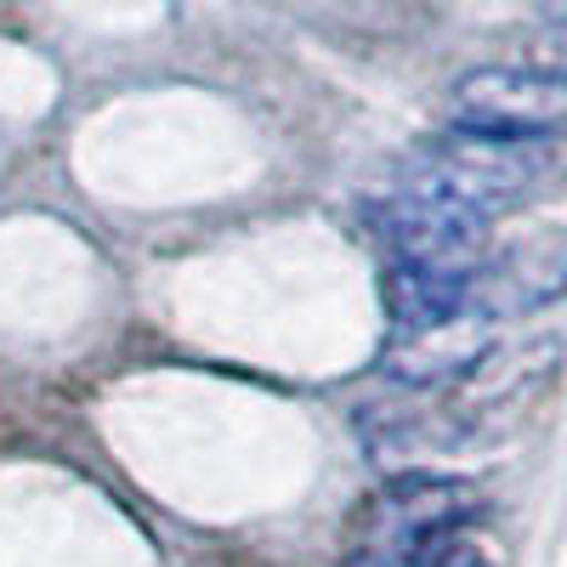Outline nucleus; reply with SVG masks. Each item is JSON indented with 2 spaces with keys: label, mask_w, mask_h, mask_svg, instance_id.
<instances>
[{
  "label": "nucleus",
  "mask_w": 567,
  "mask_h": 567,
  "mask_svg": "<svg viewBox=\"0 0 567 567\" xmlns=\"http://www.w3.org/2000/svg\"><path fill=\"white\" fill-rule=\"evenodd\" d=\"M545 176V148L516 136H483V131H449L409 165V187L443 194L465 210L499 216L511 205H523Z\"/></svg>",
  "instance_id": "f257e3e1"
},
{
  "label": "nucleus",
  "mask_w": 567,
  "mask_h": 567,
  "mask_svg": "<svg viewBox=\"0 0 567 567\" xmlns=\"http://www.w3.org/2000/svg\"><path fill=\"white\" fill-rule=\"evenodd\" d=\"M477 511H483L477 488L460 483V477H437V471H409V477H392L381 494L369 499V511H363L352 567H392L398 556H409L425 539L471 528V523H477Z\"/></svg>",
  "instance_id": "f03ea898"
},
{
  "label": "nucleus",
  "mask_w": 567,
  "mask_h": 567,
  "mask_svg": "<svg viewBox=\"0 0 567 567\" xmlns=\"http://www.w3.org/2000/svg\"><path fill=\"white\" fill-rule=\"evenodd\" d=\"M449 114H454V131L539 142L567 125V69H539V63L471 69L449 91Z\"/></svg>",
  "instance_id": "7ed1b4c3"
},
{
  "label": "nucleus",
  "mask_w": 567,
  "mask_h": 567,
  "mask_svg": "<svg viewBox=\"0 0 567 567\" xmlns=\"http://www.w3.org/2000/svg\"><path fill=\"white\" fill-rule=\"evenodd\" d=\"M374 221H381V239L398 267L449 272V278H477V267L488 256V233H494V216L465 210V205L425 194V187H409V182L381 205Z\"/></svg>",
  "instance_id": "20e7f679"
},
{
  "label": "nucleus",
  "mask_w": 567,
  "mask_h": 567,
  "mask_svg": "<svg viewBox=\"0 0 567 567\" xmlns=\"http://www.w3.org/2000/svg\"><path fill=\"white\" fill-rule=\"evenodd\" d=\"M561 369V341H523V347H488L477 363H471L454 381V414L471 432H488V425H511L523 414Z\"/></svg>",
  "instance_id": "39448f33"
},
{
  "label": "nucleus",
  "mask_w": 567,
  "mask_h": 567,
  "mask_svg": "<svg viewBox=\"0 0 567 567\" xmlns=\"http://www.w3.org/2000/svg\"><path fill=\"white\" fill-rule=\"evenodd\" d=\"M567 296V227H534L505 250H488L477 278H471V301L494 323L523 318Z\"/></svg>",
  "instance_id": "423d86ee"
},
{
  "label": "nucleus",
  "mask_w": 567,
  "mask_h": 567,
  "mask_svg": "<svg viewBox=\"0 0 567 567\" xmlns=\"http://www.w3.org/2000/svg\"><path fill=\"white\" fill-rule=\"evenodd\" d=\"M494 329H499V323H494L477 301H471V307H460V312H449V318L398 329L392 347H386V358H381V369H386V381L414 386V392H425V386H454L460 374L494 347Z\"/></svg>",
  "instance_id": "0eeeda50"
}]
</instances>
